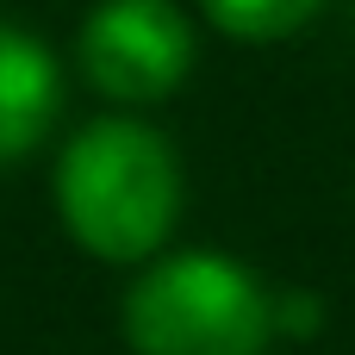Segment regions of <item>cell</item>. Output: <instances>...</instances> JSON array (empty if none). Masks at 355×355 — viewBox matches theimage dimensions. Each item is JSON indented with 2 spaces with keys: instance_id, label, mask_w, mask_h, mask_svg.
Masks as SVG:
<instances>
[{
  "instance_id": "6da1fadb",
  "label": "cell",
  "mask_w": 355,
  "mask_h": 355,
  "mask_svg": "<svg viewBox=\"0 0 355 355\" xmlns=\"http://www.w3.org/2000/svg\"><path fill=\"white\" fill-rule=\"evenodd\" d=\"M62 231L100 262H144L181 218V162L144 119H94L56 156Z\"/></svg>"
},
{
  "instance_id": "7a4b0ae2",
  "label": "cell",
  "mask_w": 355,
  "mask_h": 355,
  "mask_svg": "<svg viewBox=\"0 0 355 355\" xmlns=\"http://www.w3.org/2000/svg\"><path fill=\"white\" fill-rule=\"evenodd\" d=\"M125 343L137 355H268L275 293L237 256L187 250L131 281Z\"/></svg>"
},
{
  "instance_id": "3957f363",
  "label": "cell",
  "mask_w": 355,
  "mask_h": 355,
  "mask_svg": "<svg viewBox=\"0 0 355 355\" xmlns=\"http://www.w3.org/2000/svg\"><path fill=\"white\" fill-rule=\"evenodd\" d=\"M81 75L119 100L150 106L168 100L193 69V25L175 0H100L81 19Z\"/></svg>"
},
{
  "instance_id": "277c9868",
  "label": "cell",
  "mask_w": 355,
  "mask_h": 355,
  "mask_svg": "<svg viewBox=\"0 0 355 355\" xmlns=\"http://www.w3.org/2000/svg\"><path fill=\"white\" fill-rule=\"evenodd\" d=\"M62 106V75H56V56L19 31V25H0V168L31 156L50 131Z\"/></svg>"
},
{
  "instance_id": "5b68a950",
  "label": "cell",
  "mask_w": 355,
  "mask_h": 355,
  "mask_svg": "<svg viewBox=\"0 0 355 355\" xmlns=\"http://www.w3.org/2000/svg\"><path fill=\"white\" fill-rule=\"evenodd\" d=\"M324 0H200V12L237 44H281L318 19Z\"/></svg>"
},
{
  "instance_id": "8992f818",
  "label": "cell",
  "mask_w": 355,
  "mask_h": 355,
  "mask_svg": "<svg viewBox=\"0 0 355 355\" xmlns=\"http://www.w3.org/2000/svg\"><path fill=\"white\" fill-rule=\"evenodd\" d=\"M318 331V300L312 293H275V337H312Z\"/></svg>"
}]
</instances>
